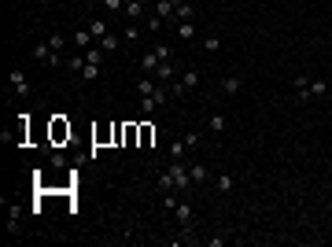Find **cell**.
<instances>
[{
	"mask_svg": "<svg viewBox=\"0 0 332 247\" xmlns=\"http://www.w3.org/2000/svg\"><path fill=\"white\" fill-rule=\"evenodd\" d=\"M181 85H185V92H192V89L199 85V70H192V67H188V70L181 74Z\"/></svg>",
	"mask_w": 332,
	"mask_h": 247,
	"instance_id": "cell-14",
	"label": "cell"
},
{
	"mask_svg": "<svg viewBox=\"0 0 332 247\" xmlns=\"http://www.w3.org/2000/svg\"><path fill=\"white\" fill-rule=\"evenodd\" d=\"M188 174H192V184H207V181H211L207 162H192V166H188Z\"/></svg>",
	"mask_w": 332,
	"mask_h": 247,
	"instance_id": "cell-5",
	"label": "cell"
},
{
	"mask_svg": "<svg viewBox=\"0 0 332 247\" xmlns=\"http://www.w3.org/2000/svg\"><path fill=\"white\" fill-rule=\"evenodd\" d=\"M173 19H177V22H192L196 19V8L188 4V0H177V15H173Z\"/></svg>",
	"mask_w": 332,
	"mask_h": 247,
	"instance_id": "cell-12",
	"label": "cell"
},
{
	"mask_svg": "<svg viewBox=\"0 0 332 247\" xmlns=\"http://www.w3.org/2000/svg\"><path fill=\"white\" fill-rule=\"evenodd\" d=\"M181 141H185V148H196V144H199V133L192 129V133H185V136H181Z\"/></svg>",
	"mask_w": 332,
	"mask_h": 247,
	"instance_id": "cell-31",
	"label": "cell"
},
{
	"mask_svg": "<svg viewBox=\"0 0 332 247\" xmlns=\"http://www.w3.org/2000/svg\"><path fill=\"white\" fill-rule=\"evenodd\" d=\"M48 44H52V52H59V56H63V48H67V37H63V34H52V37H48Z\"/></svg>",
	"mask_w": 332,
	"mask_h": 247,
	"instance_id": "cell-26",
	"label": "cell"
},
{
	"mask_svg": "<svg viewBox=\"0 0 332 247\" xmlns=\"http://www.w3.org/2000/svg\"><path fill=\"white\" fill-rule=\"evenodd\" d=\"M155 107H159L155 96H140V111H144V115H155Z\"/></svg>",
	"mask_w": 332,
	"mask_h": 247,
	"instance_id": "cell-23",
	"label": "cell"
},
{
	"mask_svg": "<svg viewBox=\"0 0 332 247\" xmlns=\"http://www.w3.org/2000/svg\"><path fill=\"white\" fill-rule=\"evenodd\" d=\"M100 48H104V56H111V52H118V37H115V34H107V37L100 41Z\"/></svg>",
	"mask_w": 332,
	"mask_h": 247,
	"instance_id": "cell-21",
	"label": "cell"
},
{
	"mask_svg": "<svg viewBox=\"0 0 332 247\" xmlns=\"http://www.w3.org/2000/svg\"><path fill=\"white\" fill-rule=\"evenodd\" d=\"M89 30H92V37H96V41H104V37L111 34V30H107V22H104V19H92V22H89Z\"/></svg>",
	"mask_w": 332,
	"mask_h": 247,
	"instance_id": "cell-18",
	"label": "cell"
},
{
	"mask_svg": "<svg viewBox=\"0 0 332 247\" xmlns=\"http://www.w3.org/2000/svg\"><path fill=\"white\" fill-rule=\"evenodd\" d=\"M100 78V63H92V59H85V70H82V81H96Z\"/></svg>",
	"mask_w": 332,
	"mask_h": 247,
	"instance_id": "cell-16",
	"label": "cell"
},
{
	"mask_svg": "<svg viewBox=\"0 0 332 247\" xmlns=\"http://www.w3.org/2000/svg\"><path fill=\"white\" fill-rule=\"evenodd\" d=\"M30 56H34L37 63H44V67H59V63H63V56H59V52H52V44H48V41L34 44V52H30Z\"/></svg>",
	"mask_w": 332,
	"mask_h": 247,
	"instance_id": "cell-2",
	"label": "cell"
},
{
	"mask_svg": "<svg viewBox=\"0 0 332 247\" xmlns=\"http://www.w3.org/2000/svg\"><path fill=\"white\" fill-rule=\"evenodd\" d=\"M173 74H177V67H173L170 59H166V63H159V70H155V78H159L163 85H173Z\"/></svg>",
	"mask_w": 332,
	"mask_h": 247,
	"instance_id": "cell-10",
	"label": "cell"
},
{
	"mask_svg": "<svg viewBox=\"0 0 332 247\" xmlns=\"http://www.w3.org/2000/svg\"><path fill=\"white\" fill-rule=\"evenodd\" d=\"M155 89H159V85H155V81H151V74H144V78H140V81H137V92H140V96H151V92H155Z\"/></svg>",
	"mask_w": 332,
	"mask_h": 247,
	"instance_id": "cell-17",
	"label": "cell"
},
{
	"mask_svg": "<svg viewBox=\"0 0 332 247\" xmlns=\"http://www.w3.org/2000/svg\"><path fill=\"white\" fill-rule=\"evenodd\" d=\"M155 141V129L151 126H140V144H151Z\"/></svg>",
	"mask_w": 332,
	"mask_h": 247,
	"instance_id": "cell-28",
	"label": "cell"
},
{
	"mask_svg": "<svg viewBox=\"0 0 332 247\" xmlns=\"http://www.w3.org/2000/svg\"><path fill=\"white\" fill-rule=\"evenodd\" d=\"M173 34H177L181 41H192V37H196V22H177V30H173Z\"/></svg>",
	"mask_w": 332,
	"mask_h": 247,
	"instance_id": "cell-15",
	"label": "cell"
},
{
	"mask_svg": "<svg viewBox=\"0 0 332 247\" xmlns=\"http://www.w3.org/2000/svg\"><path fill=\"white\" fill-rule=\"evenodd\" d=\"M203 48H207V52H221V37H218V34L203 37Z\"/></svg>",
	"mask_w": 332,
	"mask_h": 247,
	"instance_id": "cell-25",
	"label": "cell"
},
{
	"mask_svg": "<svg viewBox=\"0 0 332 247\" xmlns=\"http://www.w3.org/2000/svg\"><path fill=\"white\" fill-rule=\"evenodd\" d=\"M159 70V59H155V52H144L140 56V74H155Z\"/></svg>",
	"mask_w": 332,
	"mask_h": 247,
	"instance_id": "cell-13",
	"label": "cell"
},
{
	"mask_svg": "<svg viewBox=\"0 0 332 247\" xmlns=\"http://www.w3.org/2000/svg\"><path fill=\"white\" fill-rule=\"evenodd\" d=\"M173 218L181 222V229H192V207H188V203H177V207H173Z\"/></svg>",
	"mask_w": 332,
	"mask_h": 247,
	"instance_id": "cell-9",
	"label": "cell"
},
{
	"mask_svg": "<svg viewBox=\"0 0 332 247\" xmlns=\"http://www.w3.org/2000/svg\"><path fill=\"white\" fill-rule=\"evenodd\" d=\"M92 41H96V37H92V30H89V26L74 30V44H78V48H82V52H89V48H92Z\"/></svg>",
	"mask_w": 332,
	"mask_h": 247,
	"instance_id": "cell-4",
	"label": "cell"
},
{
	"mask_svg": "<svg viewBox=\"0 0 332 247\" xmlns=\"http://www.w3.org/2000/svg\"><path fill=\"white\" fill-rule=\"evenodd\" d=\"M328 92V81L325 78H310V96H325Z\"/></svg>",
	"mask_w": 332,
	"mask_h": 247,
	"instance_id": "cell-19",
	"label": "cell"
},
{
	"mask_svg": "<svg viewBox=\"0 0 332 247\" xmlns=\"http://www.w3.org/2000/svg\"><path fill=\"white\" fill-rule=\"evenodd\" d=\"M166 151H170V159H185V151H188V148H185V141H173Z\"/></svg>",
	"mask_w": 332,
	"mask_h": 247,
	"instance_id": "cell-24",
	"label": "cell"
},
{
	"mask_svg": "<svg viewBox=\"0 0 332 247\" xmlns=\"http://www.w3.org/2000/svg\"><path fill=\"white\" fill-rule=\"evenodd\" d=\"M122 15H130V22H140V19H144V0H125Z\"/></svg>",
	"mask_w": 332,
	"mask_h": 247,
	"instance_id": "cell-8",
	"label": "cell"
},
{
	"mask_svg": "<svg viewBox=\"0 0 332 247\" xmlns=\"http://www.w3.org/2000/svg\"><path fill=\"white\" fill-rule=\"evenodd\" d=\"M221 92H225V96H236V92H240V74H225V78H221Z\"/></svg>",
	"mask_w": 332,
	"mask_h": 247,
	"instance_id": "cell-11",
	"label": "cell"
},
{
	"mask_svg": "<svg viewBox=\"0 0 332 247\" xmlns=\"http://www.w3.org/2000/svg\"><path fill=\"white\" fill-rule=\"evenodd\" d=\"M163 26H166L163 15H151V19H148V30H163Z\"/></svg>",
	"mask_w": 332,
	"mask_h": 247,
	"instance_id": "cell-32",
	"label": "cell"
},
{
	"mask_svg": "<svg viewBox=\"0 0 332 247\" xmlns=\"http://www.w3.org/2000/svg\"><path fill=\"white\" fill-rule=\"evenodd\" d=\"M140 37V22H130L125 26V41H137Z\"/></svg>",
	"mask_w": 332,
	"mask_h": 247,
	"instance_id": "cell-29",
	"label": "cell"
},
{
	"mask_svg": "<svg viewBox=\"0 0 332 247\" xmlns=\"http://www.w3.org/2000/svg\"><path fill=\"white\" fill-rule=\"evenodd\" d=\"M104 4V11L107 15H118V11H125V0H100Z\"/></svg>",
	"mask_w": 332,
	"mask_h": 247,
	"instance_id": "cell-20",
	"label": "cell"
},
{
	"mask_svg": "<svg viewBox=\"0 0 332 247\" xmlns=\"http://www.w3.org/2000/svg\"><path fill=\"white\" fill-rule=\"evenodd\" d=\"M151 52H155V59H159V63H166V59L173 56V52H170V44H155Z\"/></svg>",
	"mask_w": 332,
	"mask_h": 247,
	"instance_id": "cell-27",
	"label": "cell"
},
{
	"mask_svg": "<svg viewBox=\"0 0 332 247\" xmlns=\"http://www.w3.org/2000/svg\"><path fill=\"white\" fill-rule=\"evenodd\" d=\"M292 89H295V100H310V78H307V74H299V78L292 81Z\"/></svg>",
	"mask_w": 332,
	"mask_h": 247,
	"instance_id": "cell-6",
	"label": "cell"
},
{
	"mask_svg": "<svg viewBox=\"0 0 332 247\" xmlns=\"http://www.w3.org/2000/svg\"><path fill=\"white\" fill-rule=\"evenodd\" d=\"M8 85H11L15 96H30V81H26L22 70H11V74H8Z\"/></svg>",
	"mask_w": 332,
	"mask_h": 247,
	"instance_id": "cell-3",
	"label": "cell"
},
{
	"mask_svg": "<svg viewBox=\"0 0 332 247\" xmlns=\"http://www.w3.org/2000/svg\"><path fill=\"white\" fill-rule=\"evenodd\" d=\"M52 133H56V141H63V136H70V126H63V122H56V126H52Z\"/></svg>",
	"mask_w": 332,
	"mask_h": 247,
	"instance_id": "cell-30",
	"label": "cell"
},
{
	"mask_svg": "<svg viewBox=\"0 0 332 247\" xmlns=\"http://www.w3.org/2000/svg\"><path fill=\"white\" fill-rule=\"evenodd\" d=\"M155 181H159L163 192H188V188H192V174H188V166L181 159H170V166Z\"/></svg>",
	"mask_w": 332,
	"mask_h": 247,
	"instance_id": "cell-1",
	"label": "cell"
},
{
	"mask_svg": "<svg viewBox=\"0 0 332 247\" xmlns=\"http://www.w3.org/2000/svg\"><path fill=\"white\" fill-rule=\"evenodd\" d=\"M214 188H218L221 196H233V188H236V177H233V174H218V177H214Z\"/></svg>",
	"mask_w": 332,
	"mask_h": 247,
	"instance_id": "cell-7",
	"label": "cell"
},
{
	"mask_svg": "<svg viewBox=\"0 0 332 247\" xmlns=\"http://www.w3.org/2000/svg\"><path fill=\"white\" fill-rule=\"evenodd\" d=\"M207 129H211V133H225V118H221V115H211V118H207Z\"/></svg>",
	"mask_w": 332,
	"mask_h": 247,
	"instance_id": "cell-22",
	"label": "cell"
}]
</instances>
